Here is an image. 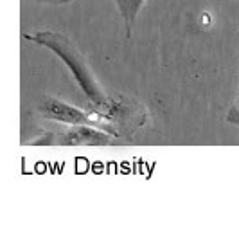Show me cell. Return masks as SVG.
<instances>
[{
  "label": "cell",
  "instance_id": "cell-1",
  "mask_svg": "<svg viewBox=\"0 0 239 252\" xmlns=\"http://www.w3.org/2000/svg\"><path fill=\"white\" fill-rule=\"evenodd\" d=\"M26 40L49 49L51 53H54L65 63V67L68 68V72L72 74L74 81L78 83L81 92L87 95V99L90 101L94 110L103 112V114H106L110 117H114L115 112H119L115 110L117 103L106 95V92H104L97 78L94 76L85 56L70 38L58 31H38L32 32V34H26Z\"/></svg>",
  "mask_w": 239,
  "mask_h": 252
},
{
  "label": "cell",
  "instance_id": "cell-2",
  "mask_svg": "<svg viewBox=\"0 0 239 252\" xmlns=\"http://www.w3.org/2000/svg\"><path fill=\"white\" fill-rule=\"evenodd\" d=\"M52 125L42 135L31 141V146H112L117 135L90 125H65L51 121Z\"/></svg>",
  "mask_w": 239,
  "mask_h": 252
},
{
  "label": "cell",
  "instance_id": "cell-3",
  "mask_svg": "<svg viewBox=\"0 0 239 252\" xmlns=\"http://www.w3.org/2000/svg\"><path fill=\"white\" fill-rule=\"evenodd\" d=\"M36 110L47 121L65 123V125H90L119 137V130L115 126L117 121L114 117L106 116L99 110H94V108L83 110V108H78V106L65 103L61 99H56V97H47V99H43L42 105H38Z\"/></svg>",
  "mask_w": 239,
  "mask_h": 252
},
{
  "label": "cell",
  "instance_id": "cell-4",
  "mask_svg": "<svg viewBox=\"0 0 239 252\" xmlns=\"http://www.w3.org/2000/svg\"><path fill=\"white\" fill-rule=\"evenodd\" d=\"M115 5H117V9H119V15L122 16V20H124V26H126V32H128V36L131 34V27L135 24L137 16H139V11L142 9V5H144L146 0H114Z\"/></svg>",
  "mask_w": 239,
  "mask_h": 252
},
{
  "label": "cell",
  "instance_id": "cell-5",
  "mask_svg": "<svg viewBox=\"0 0 239 252\" xmlns=\"http://www.w3.org/2000/svg\"><path fill=\"white\" fill-rule=\"evenodd\" d=\"M225 121L229 123V125L239 126V90H238V95H236L234 103L230 105L229 112H227V116H225Z\"/></svg>",
  "mask_w": 239,
  "mask_h": 252
},
{
  "label": "cell",
  "instance_id": "cell-6",
  "mask_svg": "<svg viewBox=\"0 0 239 252\" xmlns=\"http://www.w3.org/2000/svg\"><path fill=\"white\" fill-rule=\"evenodd\" d=\"M38 2H43V4H52V5H65V4H70L72 0H38Z\"/></svg>",
  "mask_w": 239,
  "mask_h": 252
}]
</instances>
